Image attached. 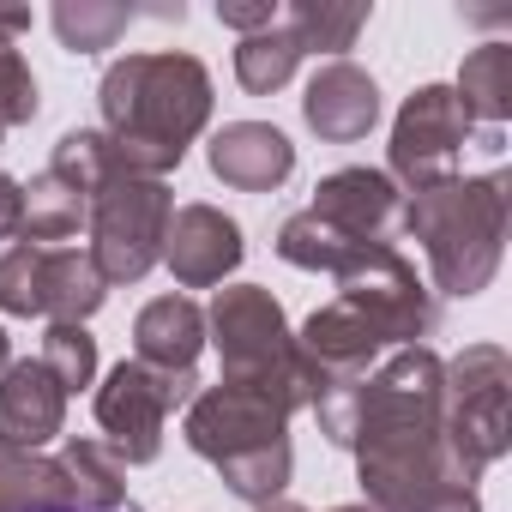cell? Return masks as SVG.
I'll list each match as a JSON object with an SVG mask.
<instances>
[{
  "label": "cell",
  "instance_id": "6da1fadb",
  "mask_svg": "<svg viewBox=\"0 0 512 512\" xmlns=\"http://www.w3.org/2000/svg\"><path fill=\"white\" fill-rule=\"evenodd\" d=\"M97 103H103V133L121 169L163 181L169 169H181L187 145L211 127V73L199 55H181V49L121 55L103 73Z\"/></svg>",
  "mask_w": 512,
  "mask_h": 512
},
{
  "label": "cell",
  "instance_id": "7a4b0ae2",
  "mask_svg": "<svg viewBox=\"0 0 512 512\" xmlns=\"http://www.w3.org/2000/svg\"><path fill=\"white\" fill-rule=\"evenodd\" d=\"M187 446L223 476V488L247 506H266L284 500L290 470H296V446H290V410L260 392V386H199L181 422Z\"/></svg>",
  "mask_w": 512,
  "mask_h": 512
},
{
  "label": "cell",
  "instance_id": "3957f363",
  "mask_svg": "<svg viewBox=\"0 0 512 512\" xmlns=\"http://www.w3.org/2000/svg\"><path fill=\"white\" fill-rule=\"evenodd\" d=\"M506 175H452L440 187H422L404 199L398 223L410 241H422L428 272H434V296H482L500 272L506 253Z\"/></svg>",
  "mask_w": 512,
  "mask_h": 512
},
{
  "label": "cell",
  "instance_id": "277c9868",
  "mask_svg": "<svg viewBox=\"0 0 512 512\" xmlns=\"http://www.w3.org/2000/svg\"><path fill=\"white\" fill-rule=\"evenodd\" d=\"M205 344H217V362H223L217 380L260 386L290 416L308 410L314 392H320L314 368L296 350V332L284 320V302L266 284H229V290H217L211 308H205Z\"/></svg>",
  "mask_w": 512,
  "mask_h": 512
},
{
  "label": "cell",
  "instance_id": "5b68a950",
  "mask_svg": "<svg viewBox=\"0 0 512 512\" xmlns=\"http://www.w3.org/2000/svg\"><path fill=\"white\" fill-rule=\"evenodd\" d=\"M440 434L464 482H482L488 464L512 446V362L500 344H464L440 362Z\"/></svg>",
  "mask_w": 512,
  "mask_h": 512
},
{
  "label": "cell",
  "instance_id": "8992f818",
  "mask_svg": "<svg viewBox=\"0 0 512 512\" xmlns=\"http://www.w3.org/2000/svg\"><path fill=\"white\" fill-rule=\"evenodd\" d=\"M169 217H175V193L169 181H151V175H127L115 169L97 193H91V260L103 272V284H139L157 260H163V235H169Z\"/></svg>",
  "mask_w": 512,
  "mask_h": 512
},
{
  "label": "cell",
  "instance_id": "52a82bcc",
  "mask_svg": "<svg viewBox=\"0 0 512 512\" xmlns=\"http://www.w3.org/2000/svg\"><path fill=\"white\" fill-rule=\"evenodd\" d=\"M338 296L356 302V308L380 326L386 350L428 344L434 326H440V296L416 278V266L404 260L392 241H368V247L356 253V260L338 272Z\"/></svg>",
  "mask_w": 512,
  "mask_h": 512
},
{
  "label": "cell",
  "instance_id": "ba28073f",
  "mask_svg": "<svg viewBox=\"0 0 512 512\" xmlns=\"http://www.w3.org/2000/svg\"><path fill=\"white\" fill-rule=\"evenodd\" d=\"M476 121L464 115L452 85H416L392 121V145H386V175L398 181V193H422L458 175V157L470 145Z\"/></svg>",
  "mask_w": 512,
  "mask_h": 512
},
{
  "label": "cell",
  "instance_id": "9c48e42d",
  "mask_svg": "<svg viewBox=\"0 0 512 512\" xmlns=\"http://www.w3.org/2000/svg\"><path fill=\"white\" fill-rule=\"evenodd\" d=\"M193 392H199V374H151L139 362H115L97 386V428L109 434L103 446L121 464H151L163 452L169 410H187Z\"/></svg>",
  "mask_w": 512,
  "mask_h": 512
},
{
  "label": "cell",
  "instance_id": "30bf717a",
  "mask_svg": "<svg viewBox=\"0 0 512 512\" xmlns=\"http://www.w3.org/2000/svg\"><path fill=\"white\" fill-rule=\"evenodd\" d=\"M241 253H247V241H241V223L229 211H217L205 199L175 205L169 235H163V266L175 272L181 290H217L241 266Z\"/></svg>",
  "mask_w": 512,
  "mask_h": 512
},
{
  "label": "cell",
  "instance_id": "8fae6325",
  "mask_svg": "<svg viewBox=\"0 0 512 512\" xmlns=\"http://www.w3.org/2000/svg\"><path fill=\"white\" fill-rule=\"evenodd\" d=\"M296 350H302V362L314 368V380H320V386L362 380V374H374V368H380V356H392V350H386V338H380V326H374L356 302H344V296H332L326 308H314V314L302 320Z\"/></svg>",
  "mask_w": 512,
  "mask_h": 512
},
{
  "label": "cell",
  "instance_id": "7c38bea8",
  "mask_svg": "<svg viewBox=\"0 0 512 512\" xmlns=\"http://www.w3.org/2000/svg\"><path fill=\"white\" fill-rule=\"evenodd\" d=\"M205 163L223 187L235 193H278L290 175H296V145L284 127L272 121H229L211 133L205 145Z\"/></svg>",
  "mask_w": 512,
  "mask_h": 512
},
{
  "label": "cell",
  "instance_id": "4fadbf2b",
  "mask_svg": "<svg viewBox=\"0 0 512 512\" xmlns=\"http://www.w3.org/2000/svg\"><path fill=\"white\" fill-rule=\"evenodd\" d=\"M314 217H326L332 229H344L350 241H386L398 229V211H404V193L386 169H368V163H350V169H332L320 187H314Z\"/></svg>",
  "mask_w": 512,
  "mask_h": 512
},
{
  "label": "cell",
  "instance_id": "5bb4252c",
  "mask_svg": "<svg viewBox=\"0 0 512 512\" xmlns=\"http://www.w3.org/2000/svg\"><path fill=\"white\" fill-rule=\"evenodd\" d=\"M302 121H308V133H320L326 145H356V139H368L374 121H380V85H374V73L356 67V61H326V67L308 79V91H302Z\"/></svg>",
  "mask_w": 512,
  "mask_h": 512
},
{
  "label": "cell",
  "instance_id": "9a60e30c",
  "mask_svg": "<svg viewBox=\"0 0 512 512\" xmlns=\"http://www.w3.org/2000/svg\"><path fill=\"white\" fill-rule=\"evenodd\" d=\"M61 428H67V392L37 356L0 368V446L43 452Z\"/></svg>",
  "mask_w": 512,
  "mask_h": 512
},
{
  "label": "cell",
  "instance_id": "2e32d148",
  "mask_svg": "<svg viewBox=\"0 0 512 512\" xmlns=\"http://www.w3.org/2000/svg\"><path fill=\"white\" fill-rule=\"evenodd\" d=\"M205 350V308L193 296H157L133 320V362L151 374H193Z\"/></svg>",
  "mask_w": 512,
  "mask_h": 512
},
{
  "label": "cell",
  "instance_id": "e0dca14e",
  "mask_svg": "<svg viewBox=\"0 0 512 512\" xmlns=\"http://www.w3.org/2000/svg\"><path fill=\"white\" fill-rule=\"evenodd\" d=\"M103 302H109V284H103L91 253L85 247H49V266H43V320L85 326Z\"/></svg>",
  "mask_w": 512,
  "mask_h": 512
},
{
  "label": "cell",
  "instance_id": "ac0fdd59",
  "mask_svg": "<svg viewBox=\"0 0 512 512\" xmlns=\"http://www.w3.org/2000/svg\"><path fill=\"white\" fill-rule=\"evenodd\" d=\"M91 217V199L79 187H67L55 169L19 181V241L49 247V241H73Z\"/></svg>",
  "mask_w": 512,
  "mask_h": 512
},
{
  "label": "cell",
  "instance_id": "d6986e66",
  "mask_svg": "<svg viewBox=\"0 0 512 512\" xmlns=\"http://www.w3.org/2000/svg\"><path fill=\"white\" fill-rule=\"evenodd\" d=\"M67 506H73V488L61 458L0 446V512H67Z\"/></svg>",
  "mask_w": 512,
  "mask_h": 512
},
{
  "label": "cell",
  "instance_id": "ffe728a7",
  "mask_svg": "<svg viewBox=\"0 0 512 512\" xmlns=\"http://www.w3.org/2000/svg\"><path fill=\"white\" fill-rule=\"evenodd\" d=\"M458 103L470 121H482L488 133H500V121L512 115V43H482L464 55L458 67Z\"/></svg>",
  "mask_w": 512,
  "mask_h": 512
},
{
  "label": "cell",
  "instance_id": "44dd1931",
  "mask_svg": "<svg viewBox=\"0 0 512 512\" xmlns=\"http://www.w3.org/2000/svg\"><path fill=\"white\" fill-rule=\"evenodd\" d=\"M61 470L73 488V512H121L127 506V464L103 446V440H67L61 446Z\"/></svg>",
  "mask_w": 512,
  "mask_h": 512
},
{
  "label": "cell",
  "instance_id": "7402d4cb",
  "mask_svg": "<svg viewBox=\"0 0 512 512\" xmlns=\"http://www.w3.org/2000/svg\"><path fill=\"white\" fill-rule=\"evenodd\" d=\"M368 13H374L368 0H296L290 19H284V31L296 37L302 55H332V61H344V49H356V37H362Z\"/></svg>",
  "mask_w": 512,
  "mask_h": 512
},
{
  "label": "cell",
  "instance_id": "603a6c76",
  "mask_svg": "<svg viewBox=\"0 0 512 512\" xmlns=\"http://www.w3.org/2000/svg\"><path fill=\"white\" fill-rule=\"evenodd\" d=\"M278 260H290L296 272H326V278H338L356 253L368 247V241H350L344 229H332L326 217H314V211H296V217H284V229H278Z\"/></svg>",
  "mask_w": 512,
  "mask_h": 512
},
{
  "label": "cell",
  "instance_id": "cb8c5ba5",
  "mask_svg": "<svg viewBox=\"0 0 512 512\" xmlns=\"http://www.w3.org/2000/svg\"><path fill=\"white\" fill-rule=\"evenodd\" d=\"M133 19L139 13L115 7V0H61V7L49 13V25H55V37H61L67 55H103V49H115Z\"/></svg>",
  "mask_w": 512,
  "mask_h": 512
},
{
  "label": "cell",
  "instance_id": "d4e9b609",
  "mask_svg": "<svg viewBox=\"0 0 512 512\" xmlns=\"http://www.w3.org/2000/svg\"><path fill=\"white\" fill-rule=\"evenodd\" d=\"M296 67H302V49H296V37H290L284 25L253 31V37L235 43V79H241L247 97H272V91H284V85L296 79Z\"/></svg>",
  "mask_w": 512,
  "mask_h": 512
},
{
  "label": "cell",
  "instance_id": "484cf974",
  "mask_svg": "<svg viewBox=\"0 0 512 512\" xmlns=\"http://www.w3.org/2000/svg\"><path fill=\"white\" fill-rule=\"evenodd\" d=\"M49 169H55L67 187H79V193L91 199V193L121 169V157H115V145H109V133H103V127H73V133H61V139H55Z\"/></svg>",
  "mask_w": 512,
  "mask_h": 512
},
{
  "label": "cell",
  "instance_id": "4316f807",
  "mask_svg": "<svg viewBox=\"0 0 512 512\" xmlns=\"http://www.w3.org/2000/svg\"><path fill=\"white\" fill-rule=\"evenodd\" d=\"M43 266H49V247H31V241L0 253V314L43 320Z\"/></svg>",
  "mask_w": 512,
  "mask_h": 512
},
{
  "label": "cell",
  "instance_id": "83f0119b",
  "mask_svg": "<svg viewBox=\"0 0 512 512\" xmlns=\"http://www.w3.org/2000/svg\"><path fill=\"white\" fill-rule=\"evenodd\" d=\"M55 380H61V392L73 398L79 386H91L97 380V338L85 332V326H55L49 320V332H43V356H37Z\"/></svg>",
  "mask_w": 512,
  "mask_h": 512
},
{
  "label": "cell",
  "instance_id": "f1b7e54d",
  "mask_svg": "<svg viewBox=\"0 0 512 512\" xmlns=\"http://www.w3.org/2000/svg\"><path fill=\"white\" fill-rule=\"evenodd\" d=\"M37 109H43V97H37V73H31V61L19 55V43H0V133L31 127Z\"/></svg>",
  "mask_w": 512,
  "mask_h": 512
},
{
  "label": "cell",
  "instance_id": "f546056e",
  "mask_svg": "<svg viewBox=\"0 0 512 512\" xmlns=\"http://www.w3.org/2000/svg\"><path fill=\"white\" fill-rule=\"evenodd\" d=\"M217 25L253 37V31H272L278 25V7H272V0H217Z\"/></svg>",
  "mask_w": 512,
  "mask_h": 512
},
{
  "label": "cell",
  "instance_id": "4dcf8cb0",
  "mask_svg": "<svg viewBox=\"0 0 512 512\" xmlns=\"http://www.w3.org/2000/svg\"><path fill=\"white\" fill-rule=\"evenodd\" d=\"M19 235V181L0 169V241H13Z\"/></svg>",
  "mask_w": 512,
  "mask_h": 512
},
{
  "label": "cell",
  "instance_id": "1f68e13d",
  "mask_svg": "<svg viewBox=\"0 0 512 512\" xmlns=\"http://www.w3.org/2000/svg\"><path fill=\"white\" fill-rule=\"evenodd\" d=\"M422 512H482V500H476V488H446V494H434Z\"/></svg>",
  "mask_w": 512,
  "mask_h": 512
},
{
  "label": "cell",
  "instance_id": "d6a6232c",
  "mask_svg": "<svg viewBox=\"0 0 512 512\" xmlns=\"http://www.w3.org/2000/svg\"><path fill=\"white\" fill-rule=\"evenodd\" d=\"M31 31V13L25 7H0V43H19Z\"/></svg>",
  "mask_w": 512,
  "mask_h": 512
},
{
  "label": "cell",
  "instance_id": "836d02e7",
  "mask_svg": "<svg viewBox=\"0 0 512 512\" xmlns=\"http://www.w3.org/2000/svg\"><path fill=\"white\" fill-rule=\"evenodd\" d=\"M253 512H302L296 500H266V506H253Z\"/></svg>",
  "mask_w": 512,
  "mask_h": 512
},
{
  "label": "cell",
  "instance_id": "e575fe53",
  "mask_svg": "<svg viewBox=\"0 0 512 512\" xmlns=\"http://www.w3.org/2000/svg\"><path fill=\"white\" fill-rule=\"evenodd\" d=\"M13 362V344H7V332H0V368H7Z\"/></svg>",
  "mask_w": 512,
  "mask_h": 512
},
{
  "label": "cell",
  "instance_id": "d590c367",
  "mask_svg": "<svg viewBox=\"0 0 512 512\" xmlns=\"http://www.w3.org/2000/svg\"><path fill=\"white\" fill-rule=\"evenodd\" d=\"M326 512H374V506H362V500H350V506H326Z\"/></svg>",
  "mask_w": 512,
  "mask_h": 512
},
{
  "label": "cell",
  "instance_id": "8d00e7d4",
  "mask_svg": "<svg viewBox=\"0 0 512 512\" xmlns=\"http://www.w3.org/2000/svg\"><path fill=\"white\" fill-rule=\"evenodd\" d=\"M0 139H7V133H0Z\"/></svg>",
  "mask_w": 512,
  "mask_h": 512
},
{
  "label": "cell",
  "instance_id": "74e56055",
  "mask_svg": "<svg viewBox=\"0 0 512 512\" xmlns=\"http://www.w3.org/2000/svg\"><path fill=\"white\" fill-rule=\"evenodd\" d=\"M67 512H73V506H67Z\"/></svg>",
  "mask_w": 512,
  "mask_h": 512
}]
</instances>
